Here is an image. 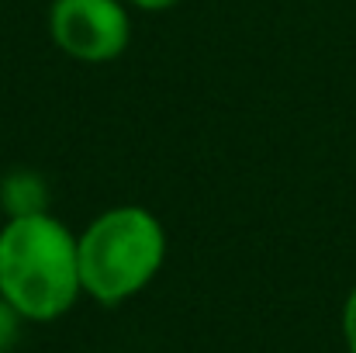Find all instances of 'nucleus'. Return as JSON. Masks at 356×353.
I'll return each mask as SVG.
<instances>
[{
	"label": "nucleus",
	"mask_w": 356,
	"mask_h": 353,
	"mask_svg": "<svg viewBox=\"0 0 356 353\" xmlns=\"http://www.w3.org/2000/svg\"><path fill=\"white\" fill-rule=\"evenodd\" d=\"M80 295V246L70 226L49 212L0 226V298L24 322H56Z\"/></svg>",
	"instance_id": "f257e3e1"
},
{
	"label": "nucleus",
	"mask_w": 356,
	"mask_h": 353,
	"mask_svg": "<svg viewBox=\"0 0 356 353\" xmlns=\"http://www.w3.org/2000/svg\"><path fill=\"white\" fill-rule=\"evenodd\" d=\"M76 246L83 295L97 305H121L156 281L170 239L149 208L115 205L76 235Z\"/></svg>",
	"instance_id": "f03ea898"
},
{
	"label": "nucleus",
	"mask_w": 356,
	"mask_h": 353,
	"mask_svg": "<svg viewBox=\"0 0 356 353\" xmlns=\"http://www.w3.org/2000/svg\"><path fill=\"white\" fill-rule=\"evenodd\" d=\"M52 45L87 66L115 63L131 42V17L124 0H52L49 3Z\"/></svg>",
	"instance_id": "7ed1b4c3"
},
{
	"label": "nucleus",
	"mask_w": 356,
	"mask_h": 353,
	"mask_svg": "<svg viewBox=\"0 0 356 353\" xmlns=\"http://www.w3.org/2000/svg\"><path fill=\"white\" fill-rule=\"evenodd\" d=\"M0 201L7 208V219L14 215H35V212H49L45 208V187L35 173H10L0 187Z\"/></svg>",
	"instance_id": "20e7f679"
},
{
	"label": "nucleus",
	"mask_w": 356,
	"mask_h": 353,
	"mask_svg": "<svg viewBox=\"0 0 356 353\" xmlns=\"http://www.w3.org/2000/svg\"><path fill=\"white\" fill-rule=\"evenodd\" d=\"M21 315L0 298V353H10L14 350V343H17V336H21Z\"/></svg>",
	"instance_id": "39448f33"
},
{
	"label": "nucleus",
	"mask_w": 356,
	"mask_h": 353,
	"mask_svg": "<svg viewBox=\"0 0 356 353\" xmlns=\"http://www.w3.org/2000/svg\"><path fill=\"white\" fill-rule=\"evenodd\" d=\"M343 340H346V350L356 353V288L343 301Z\"/></svg>",
	"instance_id": "423d86ee"
},
{
	"label": "nucleus",
	"mask_w": 356,
	"mask_h": 353,
	"mask_svg": "<svg viewBox=\"0 0 356 353\" xmlns=\"http://www.w3.org/2000/svg\"><path fill=\"white\" fill-rule=\"evenodd\" d=\"M128 7H138V10H149V14H159V10H170L177 7L180 0H124Z\"/></svg>",
	"instance_id": "0eeeda50"
}]
</instances>
